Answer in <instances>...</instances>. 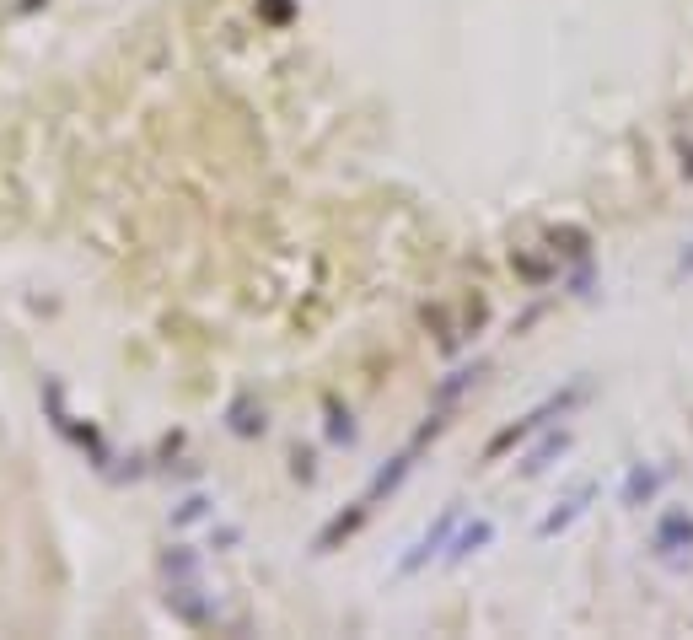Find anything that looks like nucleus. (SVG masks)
<instances>
[{"instance_id":"f257e3e1","label":"nucleus","mask_w":693,"mask_h":640,"mask_svg":"<svg viewBox=\"0 0 693 640\" xmlns=\"http://www.w3.org/2000/svg\"><path fill=\"white\" fill-rule=\"evenodd\" d=\"M586 393H591V382L586 377H575L570 388H559V393H548L543 404H532L527 415H516L511 425H505L500 436H489V447H484V463H495V458H505L516 442H527V436H538V431H548L554 420H565L570 409H581L586 404Z\"/></svg>"},{"instance_id":"f03ea898","label":"nucleus","mask_w":693,"mask_h":640,"mask_svg":"<svg viewBox=\"0 0 693 640\" xmlns=\"http://www.w3.org/2000/svg\"><path fill=\"white\" fill-rule=\"evenodd\" d=\"M651 554L667 571H688L693 560V511L688 506H667L651 528Z\"/></svg>"},{"instance_id":"7ed1b4c3","label":"nucleus","mask_w":693,"mask_h":640,"mask_svg":"<svg viewBox=\"0 0 693 640\" xmlns=\"http://www.w3.org/2000/svg\"><path fill=\"white\" fill-rule=\"evenodd\" d=\"M457 522H462V501L441 506V517L430 522V528H425V533L414 538V544H409V549H403L398 560H393V576H420L430 560H441V549H446V538H452V528H457Z\"/></svg>"},{"instance_id":"20e7f679","label":"nucleus","mask_w":693,"mask_h":640,"mask_svg":"<svg viewBox=\"0 0 693 640\" xmlns=\"http://www.w3.org/2000/svg\"><path fill=\"white\" fill-rule=\"evenodd\" d=\"M597 495H602V485H597V479H581V485H575V490L565 495V501H559V506H554V511H548V517L538 522V538H554V533L575 528V522H581L586 511H591V501H597Z\"/></svg>"},{"instance_id":"39448f33","label":"nucleus","mask_w":693,"mask_h":640,"mask_svg":"<svg viewBox=\"0 0 693 640\" xmlns=\"http://www.w3.org/2000/svg\"><path fill=\"white\" fill-rule=\"evenodd\" d=\"M661 485H667V468L656 463H629L624 468V485H618V501H624L629 511H645L661 495Z\"/></svg>"},{"instance_id":"423d86ee","label":"nucleus","mask_w":693,"mask_h":640,"mask_svg":"<svg viewBox=\"0 0 693 640\" xmlns=\"http://www.w3.org/2000/svg\"><path fill=\"white\" fill-rule=\"evenodd\" d=\"M489 544H495V522H489V517H473L468 528H452V538H446V549H441V560L457 571V565H468L473 554H484Z\"/></svg>"},{"instance_id":"0eeeda50","label":"nucleus","mask_w":693,"mask_h":640,"mask_svg":"<svg viewBox=\"0 0 693 640\" xmlns=\"http://www.w3.org/2000/svg\"><path fill=\"white\" fill-rule=\"evenodd\" d=\"M366 517H371V506H366V501H355L350 511H344V517H334V522H328L323 533H317V554L339 549V538H355L360 528H366Z\"/></svg>"},{"instance_id":"6e6552de","label":"nucleus","mask_w":693,"mask_h":640,"mask_svg":"<svg viewBox=\"0 0 693 640\" xmlns=\"http://www.w3.org/2000/svg\"><path fill=\"white\" fill-rule=\"evenodd\" d=\"M559 452H570V431H548V436H543V447H532V452H527L522 474H527V479H532V474H543V468L554 463Z\"/></svg>"},{"instance_id":"1a4fd4ad","label":"nucleus","mask_w":693,"mask_h":640,"mask_svg":"<svg viewBox=\"0 0 693 640\" xmlns=\"http://www.w3.org/2000/svg\"><path fill=\"white\" fill-rule=\"evenodd\" d=\"M479 372H484V366H462V372H452V382H446V388L436 393V409H446V404H457V398L468 393L473 382H479Z\"/></svg>"},{"instance_id":"9d476101","label":"nucleus","mask_w":693,"mask_h":640,"mask_svg":"<svg viewBox=\"0 0 693 640\" xmlns=\"http://www.w3.org/2000/svg\"><path fill=\"white\" fill-rule=\"evenodd\" d=\"M677 275H693V253H683V264H677Z\"/></svg>"},{"instance_id":"9b49d317","label":"nucleus","mask_w":693,"mask_h":640,"mask_svg":"<svg viewBox=\"0 0 693 640\" xmlns=\"http://www.w3.org/2000/svg\"><path fill=\"white\" fill-rule=\"evenodd\" d=\"M683 167H688V178H693V151L683 146Z\"/></svg>"}]
</instances>
